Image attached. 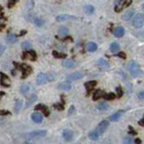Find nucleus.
Segmentation results:
<instances>
[{"instance_id":"19","label":"nucleus","mask_w":144,"mask_h":144,"mask_svg":"<svg viewBox=\"0 0 144 144\" xmlns=\"http://www.w3.org/2000/svg\"><path fill=\"white\" fill-rule=\"evenodd\" d=\"M86 50L88 52H94L95 50H97V44L95 42H88L87 45H86Z\"/></svg>"},{"instance_id":"26","label":"nucleus","mask_w":144,"mask_h":144,"mask_svg":"<svg viewBox=\"0 0 144 144\" xmlns=\"http://www.w3.org/2000/svg\"><path fill=\"white\" fill-rule=\"evenodd\" d=\"M133 12L132 10H130V11H128V12H126L125 14L122 16V19H123L124 21H128V20H130L131 18H132V16H133Z\"/></svg>"},{"instance_id":"11","label":"nucleus","mask_w":144,"mask_h":144,"mask_svg":"<svg viewBox=\"0 0 144 144\" xmlns=\"http://www.w3.org/2000/svg\"><path fill=\"white\" fill-rule=\"evenodd\" d=\"M35 110H41L45 116H48L50 114V111H49V109H48V107L46 106V105H42V104L37 105L35 107Z\"/></svg>"},{"instance_id":"15","label":"nucleus","mask_w":144,"mask_h":144,"mask_svg":"<svg viewBox=\"0 0 144 144\" xmlns=\"http://www.w3.org/2000/svg\"><path fill=\"white\" fill-rule=\"evenodd\" d=\"M72 88V86L69 82L65 81V82H62L58 85V89L63 90V91H68Z\"/></svg>"},{"instance_id":"44","label":"nucleus","mask_w":144,"mask_h":144,"mask_svg":"<svg viewBox=\"0 0 144 144\" xmlns=\"http://www.w3.org/2000/svg\"><path fill=\"white\" fill-rule=\"evenodd\" d=\"M116 56H118V57H122V59H125L126 58V56H125V54L123 53V52H122V53H119V54H117Z\"/></svg>"},{"instance_id":"40","label":"nucleus","mask_w":144,"mask_h":144,"mask_svg":"<svg viewBox=\"0 0 144 144\" xmlns=\"http://www.w3.org/2000/svg\"><path fill=\"white\" fill-rule=\"evenodd\" d=\"M16 0H8V7H12L16 4Z\"/></svg>"},{"instance_id":"42","label":"nucleus","mask_w":144,"mask_h":144,"mask_svg":"<svg viewBox=\"0 0 144 144\" xmlns=\"http://www.w3.org/2000/svg\"><path fill=\"white\" fill-rule=\"evenodd\" d=\"M132 0H124V6H129L132 4Z\"/></svg>"},{"instance_id":"5","label":"nucleus","mask_w":144,"mask_h":144,"mask_svg":"<svg viewBox=\"0 0 144 144\" xmlns=\"http://www.w3.org/2000/svg\"><path fill=\"white\" fill-rule=\"evenodd\" d=\"M108 126H109V122H108L107 121H101L100 124H99V125L97 126L95 131H96V132H98V134L100 135L103 132H104V131L108 128Z\"/></svg>"},{"instance_id":"18","label":"nucleus","mask_w":144,"mask_h":144,"mask_svg":"<svg viewBox=\"0 0 144 144\" xmlns=\"http://www.w3.org/2000/svg\"><path fill=\"white\" fill-rule=\"evenodd\" d=\"M63 66L65 68H68V69H71V68H75L76 66V62L72 60H67L63 61Z\"/></svg>"},{"instance_id":"23","label":"nucleus","mask_w":144,"mask_h":144,"mask_svg":"<svg viewBox=\"0 0 144 144\" xmlns=\"http://www.w3.org/2000/svg\"><path fill=\"white\" fill-rule=\"evenodd\" d=\"M96 107H97V109L100 110V111H104V110L108 109L109 105H108V104L105 102H101L96 105Z\"/></svg>"},{"instance_id":"51","label":"nucleus","mask_w":144,"mask_h":144,"mask_svg":"<svg viewBox=\"0 0 144 144\" xmlns=\"http://www.w3.org/2000/svg\"><path fill=\"white\" fill-rule=\"evenodd\" d=\"M142 9H143V11H144V4L142 5Z\"/></svg>"},{"instance_id":"1","label":"nucleus","mask_w":144,"mask_h":144,"mask_svg":"<svg viewBox=\"0 0 144 144\" xmlns=\"http://www.w3.org/2000/svg\"><path fill=\"white\" fill-rule=\"evenodd\" d=\"M128 70L130 71L131 75L132 76V77H137V76H139L140 74H141V69H140V67L139 65L137 64L135 61H130L128 64Z\"/></svg>"},{"instance_id":"41","label":"nucleus","mask_w":144,"mask_h":144,"mask_svg":"<svg viewBox=\"0 0 144 144\" xmlns=\"http://www.w3.org/2000/svg\"><path fill=\"white\" fill-rule=\"evenodd\" d=\"M11 113L8 111H5V110H0V115H7V114H10Z\"/></svg>"},{"instance_id":"34","label":"nucleus","mask_w":144,"mask_h":144,"mask_svg":"<svg viewBox=\"0 0 144 144\" xmlns=\"http://www.w3.org/2000/svg\"><path fill=\"white\" fill-rule=\"evenodd\" d=\"M103 97L106 98L107 100H113V99L115 98V95H114L113 93H109V94H107V95H104Z\"/></svg>"},{"instance_id":"46","label":"nucleus","mask_w":144,"mask_h":144,"mask_svg":"<svg viewBox=\"0 0 144 144\" xmlns=\"http://www.w3.org/2000/svg\"><path fill=\"white\" fill-rule=\"evenodd\" d=\"M135 144H141V139H139V138L135 139Z\"/></svg>"},{"instance_id":"31","label":"nucleus","mask_w":144,"mask_h":144,"mask_svg":"<svg viewBox=\"0 0 144 144\" xmlns=\"http://www.w3.org/2000/svg\"><path fill=\"white\" fill-rule=\"evenodd\" d=\"M21 47L23 49H25V50H29V49L32 48L31 46V43L29 42H24L22 44H21Z\"/></svg>"},{"instance_id":"35","label":"nucleus","mask_w":144,"mask_h":144,"mask_svg":"<svg viewBox=\"0 0 144 144\" xmlns=\"http://www.w3.org/2000/svg\"><path fill=\"white\" fill-rule=\"evenodd\" d=\"M34 22H35V25H36V26H38V27L42 26V25L44 24V21L42 20L41 18H35V21H34Z\"/></svg>"},{"instance_id":"13","label":"nucleus","mask_w":144,"mask_h":144,"mask_svg":"<svg viewBox=\"0 0 144 144\" xmlns=\"http://www.w3.org/2000/svg\"><path fill=\"white\" fill-rule=\"evenodd\" d=\"M114 8L116 12H120L124 7V0H115L114 2Z\"/></svg>"},{"instance_id":"17","label":"nucleus","mask_w":144,"mask_h":144,"mask_svg":"<svg viewBox=\"0 0 144 144\" xmlns=\"http://www.w3.org/2000/svg\"><path fill=\"white\" fill-rule=\"evenodd\" d=\"M70 19H75V16H68V14H60L56 17V20L58 22H63V21H66V20H70Z\"/></svg>"},{"instance_id":"10","label":"nucleus","mask_w":144,"mask_h":144,"mask_svg":"<svg viewBox=\"0 0 144 144\" xmlns=\"http://www.w3.org/2000/svg\"><path fill=\"white\" fill-rule=\"evenodd\" d=\"M124 33H125V31H124L123 27H122V26L116 27V28L113 30V34L115 37H117V38L122 37V36L124 35Z\"/></svg>"},{"instance_id":"16","label":"nucleus","mask_w":144,"mask_h":144,"mask_svg":"<svg viewBox=\"0 0 144 144\" xmlns=\"http://www.w3.org/2000/svg\"><path fill=\"white\" fill-rule=\"evenodd\" d=\"M1 85L4 86H10V81L9 78L6 75H5L4 73H1Z\"/></svg>"},{"instance_id":"9","label":"nucleus","mask_w":144,"mask_h":144,"mask_svg":"<svg viewBox=\"0 0 144 144\" xmlns=\"http://www.w3.org/2000/svg\"><path fill=\"white\" fill-rule=\"evenodd\" d=\"M83 77V74L82 72H75V73L71 74L67 77V79L69 81H73V80H77V79H80Z\"/></svg>"},{"instance_id":"24","label":"nucleus","mask_w":144,"mask_h":144,"mask_svg":"<svg viewBox=\"0 0 144 144\" xmlns=\"http://www.w3.org/2000/svg\"><path fill=\"white\" fill-rule=\"evenodd\" d=\"M122 114H123V111H119L117 112V113H115L114 114L111 116V121H113V122H115V121H118L120 118V116L122 115Z\"/></svg>"},{"instance_id":"43","label":"nucleus","mask_w":144,"mask_h":144,"mask_svg":"<svg viewBox=\"0 0 144 144\" xmlns=\"http://www.w3.org/2000/svg\"><path fill=\"white\" fill-rule=\"evenodd\" d=\"M129 129H130V133H131V134L135 135V134H136V133H137L136 132H135L134 130H133V128H132V126H130V127H129Z\"/></svg>"},{"instance_id":"33","label":"nucleus","mask_w":144,"mask_h":144,"mask_svg":"<svg viewBox=\"0 0 144 144\" xmlns=\"http://www.w3.org/2000/svg\"><path fill=\"white\" fill-rule=\"evenodd\" d=\"M122 143L123 144H132V139L131 137L127 136V137H124L123 140H122Z\"/></svg>"},{"instance_id":"3","label":"nucleus","mask_w":144,"mask_h":144,"mask_svg":"<svg viewBox=\"0 0 144 144\" xmlns=\"http://www.w3.org/2000/svg\"><path fill=\"white\" fill-rule=\"evenodd\" d=\"M132 24L136 28H141L144 24V16L142 14H137L136 16L133 17Z\"/></svg>"},{"instance_id":"50","label":"nucleus","mask_w":144,"mask_h":144,"mask_svg":"<svg viewBox=\"0 0 144 144\" xmlns=\"http://www.w3.org/2000/svg\"><path fill=\"white\" fill-rule=\"evenodd\" d=\"M24 144H33V143H29V142H25V143H24Z\"/></svg>"},{"instance_id":"38","label":"nucleus","mask_w":144,"mask_h":144,"mask_svg":"<svg viewBox=\"0 0 144 144\" xmlns=\"http://www.w3.org/2000/svg\"><path fill=\"white\" fill-rule=\"evenodd\" d=\"M54 108L57 110H61V111H62V110H63V105H60V104H55V105H54Z\"/></svg>"},{"instance_id":"20","label":"nucleus","mask_w":144,"mask_h":144,"mask_svg":"<svg viewBox=\"0 0 144 144\" xmlns=\"http://www.w3.org/2000/svg\"><path fill=\"white\" fill-rule=\"evenodd\" d=\"M6 41L9 42V43H15V42H16V41H17V38L13 33H8L7 36H6Z\"/></svg>"},{"instance_id":"14","label":"nucleus","mask_w":144,"mask_h":144,"mask_svg":"<svg viewBox=\"0 0 144 144\" xmlns=\"http://www.w3.org/2000/svg\"><path fill=\"white\" fill-rule=\"evenodd\" d=\"M73 132H72V131L64 130L63 132V137L64 138V140L66 141H72V140H73Z\"/></svg>"},{"instance_id":"7","label":"nucleus","mask_w":144,"mask_h":144,"mask_svg":"<svg viewBox=\"0 0 144 144\" xmlns=\"http://www.w3.org/2000/svg\"><path fill=\"white\" fill-rule=\"evenodd\" d=\"M97 66L100 68L101 69H103V70H105V69H109L110 65H109V63H108V61L106 60L101 58V59H99L98 61H97Z\"/></svg>"},{"instance_id":"47","label":"nucleus","mask_w":144,"mask_h":144,"mask_svg":"<svg viewBox=\"0 0 144 144\" xmlns=\"http://www.w3.org/2000/svg\"><path fill=\"white\" fill-rule=\"evenodd\" d=\"M139 124L141 126H144V119H141L139 121Z\"/></svg>"},{"instance_id":"4","label":"nucleus","mask_w":144,"mask_h":144,"mask_svg":"<svg viewBox=\"0 0 144 144\" xmlns=\"http://www.w3.org/2000/svg\"><path fill=\"white\" fill-rule=\"evenodd\" d=\"M15 65H16V68H18L19 69H21L23 72V75H22V78H25L29 74L32 72V68L29 67L28 65L26 64H17V63L14 62Z\"/></svg>"},{"instance_id":"25","label":"nucleus","mask_w":144,"mask_h":144,"mask_svg":"<svg viewBox=\"0 0 144 144\" xmlns=\"http://www.w3.org/2000/svg\"><path fill=\"white\" fill-rule=\"evenodd\" d=\"M104 96V94H103V92L101 90H97L94 92V96H92V98H94V100H98L99 98H101V97H103Z\"/></svg>"},{"instance_id":"2","label":"nucleus","mask_w":144,"mask_h":144,"mask_svg":"<svg viewBox=\"0 0 144 144\" xmlns=\"http://www.w3.org/2000/svg\"><path fill=\"white\" fill-rule=\"evenodd\" d=\"M46 131L44 130H39V131H34L31 132H27L24 134V137L25 139H35V138H41L46 135Z\"/></svg>"},{"instance_id":"48","label":"nucleus","mask_w":144,"mask_h":144,"mask_svg":"<svg viewBox=\"0 0 144 144\" xmlns=\"http://www.w3.org/2000/svg\"><path fill=\"white\" fill-rule=\"evenodd\" d=\"M73 110H75V107H73V106H71V108H70V110H69V114H71L73 112Z\"/></svg>"},{"instance_id":"8","label":"nucleus","mask_w":144,"mask_h":144,"mask_svg":"<svg viewBox=\"0 0 144 144\" xmlns=\"http://www.w3.org/2000/svg\"><path fill=\"white\" fill-rule=\"evenodd\" d=\"M23 59L25 60H35L36 59V54L34 50H31V52H25L23 53L22 56Z\"/></svg>"},{"instance_id":"21","label":"nucleus","mask_w":144,"mask_h":144,"mask_svg":"<svg viewBox=\"0 0 144 144\" xmlns=\"http://www.w3.org/2000/svg\"><path fill=\"white\" fill-rule=\"evenodd\" d=\"M96 84H97V82L94 81V80H92V81H89V82H87V83H85V88H86V89H87L88 92H90V91L92 90L95 86H96Z\"/></svg>"},{"instance_id":"28","label":"nucleus","mask_w":144,"mask_h":144,"mask_svg":"<svg viewBox=\"0 0 144 144\" xmlns=\"http://www.w3.org/2000/svg\"><path fill=\"white\" fill-rule=\"evenodd\" d=\"M89 138H90L91 140H92V141H96V140H98V138H99L98 132H97L96 131L89 132Z\"/></svg>"},{"instance_id":"49","label":"nucleus","mask_w":144,"mask_h":144,"mask_svg":"<svg viewBox=\"0 0 144 144\" xmlns=\"http://www.w3.org/2000/svg\"><path fill=\"white\" fill-rule=\"evenodd\" d=\"M3 52H4V47L2 45H0V54H1Z\"/></svg>"},{"instance_id":"45","label":"nucleus","mask_w":144,"mask_h":144,"mask_svg":"<svg viewBox=\"0 0 144 144\" xmlns=\"http://www.w3.org/2000/svg\"><path fill=\"white\" fill-rule=\"evenodd\" d=\"M139 97L141 99H143L144 98V92H140L139 93Z\"/></svg>"},{"instance_id":"22","label":"nucleus","mask_w":144,"mask_h":144,"mask_svg":"<svg viewBox=\"0 0 144 144\" xmlns=\"http://www.w3.org/2000/svg\"><path fill=\"white\" fill-rule=\"evenodd\" d=\"M110 50H111V52H113V53L117 52L118 50H120L119 43H118V42H113V43L111 44V46H110Z\"/></svg>"},{"instance_id":"12","label":"nucleus","mask_w":144,"mask_h":144,"mask_svg":"<svg viewBox=\"0 0 144 144\" xmlns=\"http://www.w3.org/2000/svg\"><path fill=\"white\" fill-rule=\"evenodd\" d=\"M32 120L34 121L35 122H37V124H40V122H43V115H42L40 113H37V112H35V113H34L33 114H32Z\"/></svg>"},{"instance_id":"37","label":"nucleus","mask_w":144,"mask_h":144,"mask_svg":"<svg viewBox=\"0 0 144 144\" xmlns=\"http://www.w3.org/2000/svg\"><path fill=\"white\" fill-rule=\"evenodd\" d=\"M53 54L54 55V57H56V58H65V57H66V55L65 54H59L58 52H53Z\"/></svg>"},{"instance_id":"27","label":"nucleus","mask_w":144,"mask_h":144,"mask_svg":"<svg viewBox=\"0 0 144 144\" xmlns=\"http://www.w3.org/2000/svg\"><path fill=\"white\" fill-rule=\"evenodd\" d=\"M68 33V29L66 28V27H64V26H62V27H60L59 28V30H58V34L60 35V36H65Z\"/></svg>"},{"instance_id":"36","label":"nucleus","mask_w":144,"mask_h":144,"mask_svg":"<svg viewBox=\"0 0 144 144\" xmlns=\"http://www.w3.org/2000/svg\"><path fill=\"white\" fill-rule=\"evenodd\" d=\"M36 99H37L36 96H32L31 98L29 99L28 101H27V103H26V107H28L29 105H32V104H33L34 102H35V101H36Z\"/></svg>"},{"instance_id":"30","label":"nucleus","mask_w":144,"mask_h":144,"mask_svg":"<svg viewBox=\"0 0 144 144\" xmlns=\"http://www.w3.org/2000/svg\"><path fill=\"white\" fill-rule=\"evenodd\" d=\"M29 89H30V88H29L28 85H24L23 86H21L20 92L22 93V94H26V93L29 91Z\"/></svg>"},{"instance_id":"6","label":"nucleus","mask_w":144,"mask_h":144,"mask_svg":"<svg viewBox=\"0 0 144 144\" xmlns=\"http://www.w3.org/2000/svg\"><path fill=\"white\" fill-rule=\"evenodd\" d=\"M48 81V77L44 73H39L36 77V83L38 85H43Z\"/></svg>"},{"instance_id":"39","label":"nucleus","mask_w":144,"mask_h":144,"mask_svg":"<svg viewBox=\"0 0 144 144\" xmlns=\"http://www.w3.org/2000/svg\"><path fill=\"white\" fill-rule=\"evenodd\" d=\"M116 90H117V94H118V96L120 97V96H122V95H123V92H122V88H116Z\"/></svg>"},{"instance_id":"32","label":"nucleus","mask_w":144,"mask_h":144,"mask_svg":"<svg viewBox=\"0 0 144 144\" xmlns=\"http://www.w3.org/2000/svg\"><path fill=\"white\" fill-rule=\"evenodd\" d=\"M22 101L21 100H17L16 102V105H15V110H16V112H18L19 110L21 109V107H22Z\"/></svg>"},{"instance_id":"29","label":"nucleus","mask_w":144,"mask_h":144,"mask_svg":"<svg viewBox=\"0 0 144 144\" xmlns=\"http://www.w3.org/2000/svg\"><path fill=\"white\" fill-rule=\"evenodd\" d=\"M84 11H85V13H87L88 14H91L94 12V6L87 5V6H84Z\"/></svg>"}]
</instances>
